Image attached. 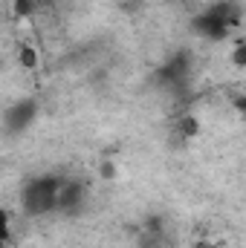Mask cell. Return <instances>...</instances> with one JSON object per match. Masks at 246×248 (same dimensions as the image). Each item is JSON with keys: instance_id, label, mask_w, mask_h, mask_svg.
<instances>
[{"instance_id": "9", "label": "cell", "mask_w": 246, "mask_h": 248, "mask_svg": "<svg viewBox=\"0 0 246 248\" xmlns=\"http://www.w3.org/2000/svg\"><path fill=\"white\" fill-rule=\"evenodd\" d=\"M203 248H217V246H203Z\"/></svg>"}, {"instance_id": "5", "label": "cell", "mask_w": 246, "mask_h": 248, "mask_svg": "<svg viewBox=\"0 0 246 248\" xmlns=\"http://www.w3.org/2000/svg\"><path fill=\"white\" fill-rule=\"evenodd\" d=\"M197 133H200L197 119L194 116H180L177 122L171 124V144H188Z\"/></svg>"}, {"instance_id": "6", "label": "cell", "mask_w": 246, "mask_h": 248, "mask_svg": "<svg viewBox=\"0 0 246 248\" xmlns=\"http://www.w3.org/2000/svg\"><path fill=\"white\" fill-rule=\"evenodd\" d=\"M12 246V217L6 208H0V248Z\"/></svg>"}, {"instance_id": "3", "label": "cell", "mask_w": 246, "mask_h": 248, "mask_svg": "<svg viewBox=\"0 0 246 248\" xmlns=\"http://www.w3.org/2000/svg\"><path fill=\"white\" fill-rule=\"evenodd\" d=\"M35 119H38V101L35 98H20L3 113V133L6 136H20L23 130H29L35 124Z\"/></svg>"}, {"instance_id": "8", "label": "cell", "mask_w": 246, "mask_h": 248, "mask_svg": "<svg viewBox=\"0 0 246 248\" xmlns=\"http://www.w3.org/2000/svg\"><path fill=\"white\" fill-rule=\"evenodd\" d=\"M235 61L244 63V44H238V49H235Z\"/></svg>"}, {"instance_id": "4", "label": "cell", "mask_w": 246, "mask_h": 248, "mask_svg": "<svg viewBox=\"0 0 246 248\" xmlns=\"http://www.w3.org/2000/svg\"><path fill=\"white\" fill-rule=\"evenodd\" d=\"M87 202V185L81 179H70L64 176L61 187H58V199H55V214H67L75 217Z\"/></svg>"}, {"instance_id": "2", "label": "cell", "mask_w": 246, "mask_h": 248, "mask_svg": "<svg viewBox=\"0 0 246 248\" xmlns=\"http://www.w3.org/2000/svg\"><path fill=\"white\" fill-rule=\"evenodd\" d=\"M64 176L61 173H41L32 176L26 185L20 187V208L26 217H47L55 214V199Z\"/></svg>"}, {"instance_id": "1", "label": "cell", "mask_w": 246, "mask_h": 248, "mask_svg": "<svg viewBox=\"0 0 246 248\" xmlns=\"http://www.w3.org/2000/svg\"><path fill=\"white\" fill-rule=\"evenodd\" d=\"M191 26L206 41H223V38H229V32H235L241 26V9L229 0L206 6L191 17Z\"/></svg>"}, {"instance_id": "7", "label": "cell", "mask_w": 246, "mask_h": 248, "mask_svg": "<svg viewBox=\"0 0 246 248\" xmlns=\"http://www.w3.org/2000/svg\"><path fill=\"white\" fill-rule=\"evenodd\" d=\"M20 63H23V66H29V69H32V66H38V55H35V49H32V46H23V49H20Z\"/></svg>"}]
</instances>
